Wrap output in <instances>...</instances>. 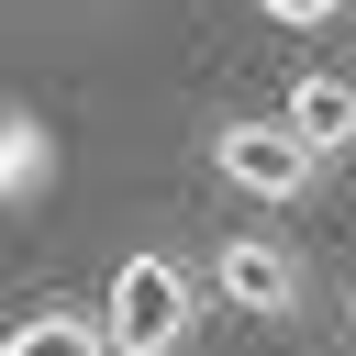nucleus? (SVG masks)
Returning <instances> with one entry per match:
<instances>
[{"label":"nucleus","instance_id":"nucleus-8","mask_svg":"<svg viewBox=\"0 0 356 356\" xmlns=\"http://www.w3.org/2000/svg\"><path fill=\"white\" fill-rule=\"evenodd\" d=\"M345 312H356V278H345Z\"/></svg>","mask_w":356,"mask_h":356},{"label":"nucleus","instance_id":"nucleus-7","mask_svg":"<svg viewBox=\"0 0 356 356\" xmlns=\"http://www.w3.org/2000/svg\"><path fill=\"white\" fill-rule=\"evenodd\" d=\"M256 11H267V22H289V33H323L345 0H256Z\"/></svg>","mask_w":356,"mask_h":356},{"label":"nucleus","instance_id":"nucleus-6","mask_svg":"<svg viewBox=\"0 0 356 356\" xmlns=\"http://www.w3.org/2000/svg\"><path fill=\"white\" fill-rule=\"evenodd\" d=\"M0 356H111V334H100L89 312H22V323L0 334Z\"/></svg>","mask_w":356,"mask_h":356},{"label":"nucleus","instance_id":"nucleus-5","mask_svg":"<svg viewBox=\"0 0 356 356\" xmlns=\"http://www.w3.org/2000/svg\"><path fill=\"white\" fill-rule=\"evenodd\" d=\"M56 189V122L33 100H0V211H33Z\"/></svg>","mask_w":356,"mask_h":356},{"label":"nucleus","instance_id":"nucleus-1","mask_svg":"<svg viewBox=\"0 0 356 356\" xmlns=\"http://www.w3.org/2000/svg\"><path fill=\"white\" fill-rule=\"evenodd\" d=\"M189 323H200L189 267H178L167 245H134V256L111 267V289H100V334H111V356H178Z\"/></svg>","mask_w":356,"mask_h":356},{"label":"nucleus","instance_id":"nucleus-4","mask_svg":"<svg viewBox=\"0 0 356 356\" xmlns=\"http://www.w3.org/2000/svg\"><path fill=\"white\" fill-rule=\"evenodd\" d=\"M278 122L334 167V156H356V78H334V67H312V78H289L278 89Z\"/></svg>","mask_w":356,"mask_h":356},{"label":"nucleus","instance_id":"nucleus-3","mask_svg":"<svg viewBox=\"0 0 356 356\" xmlns=\"http://www.w3.org/2000/svg\"><path fill=\"white\" fill-rule=\"evenodd\" d=\"M211 300L245 312V323H300L312 278H300V256H289L278 234H222V245H211Z\"/></svg>","mask_w":356,"mask_h":356},{"label":"nucleus","instance_id":"nucleus-2","mask_svg":"<svg viewBox=\"0 0 356 356\" xmlns=\"http://www.w3.org/2000/svg\"><path fill=\"white\" fill-rule=\"evenodd\" d=\"M211 178H222V189H245V200H312L323 156H312L278 111H245V122H222V134H211Z\"/></svg>","mask_w":356,"mask_h":356}]
</instances>
